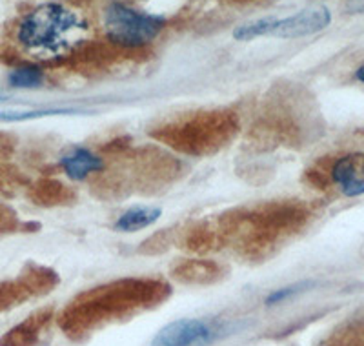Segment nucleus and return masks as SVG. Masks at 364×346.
Returning <instances> with one entry per match:
<instances>
[{
	"instance_id": "obj_3",
	"label": "nucleus",
	"mask_w": 364,
	"mask_h": 346,
	"mask_svg": "<svg viewBox=\"0 0 364 346\" xmlns=\"http://www.w3.org/2000/svg\"><path fill=\"white\" fill-rule=\"evenodd\" d=\"M211 341V330L199 319H181L162 328L151 346H206Z\"/></svg>"
},
{
	"instance_id": "obj_11",
	"label": "nucleus",
	"mask_w": 364,
	"mask_h": 346,
	"mask_svg": "<svg viewBox=\"0 0 364 346\" xmlns=\"http://www.w3.org/2000/svg\"><path fill=\"white\" fill-rule=\"evenodd\" d=\"M42 71L33 66L18 68L9 75V84L15 88H37L42 84Z\"/></svg>"
},
{
	"instance_id": "obj_10",
	"label": "nucleus",
	"mask_w": 364,
	"mask_h": 346,
	"mask_svg": "<svg viewBox=\"0 0 364 346\" xmlns=\"http://www.w3.org/2000/svg\"><path fill=\"white\" fill-rule=\"evenodd\" d=\"M279 21L277 19H261V21H255L252 24L240 26V28L235 29V33L233 37L239 38V41H250L253 37H259V35H266V33H273V29L277 28Z\"/></svg>"
},
{
	"instance_id": "obj_9",
	"label": "nucleus",
	"mask_w": 364,
	"mask_h": 346,
	"mask_svg": "<svg viewBox=\"0 0 364 346\" xmlns=\"http://www.w3.org/2000/svg\"><path fill=\"white\" fill-rule=\"evenodd\" d=\"M161 217V208L155 206H136L129 208L120 215L115 223V230L119 231H136L148 228Z\"/></svg>"
},
{
	"instance_id": "obj_12",
	"label": "nucleus",
	"mask_w": 364,
	"mask_h": 346,
	"mask_svg": "<svg viewBox=\"0 0 364 346\" xmlns=\"http://www.w3.org/2000/svg\"><path fill=\"white\" fill-rule=\"evenodd\" d=\"M304 286H308V283L306 285H297V286H290V288H282V290H279V292H273L272 295L268 297V305H277V303H281V301H284L286 297H290V295H294V293H297L299 290L301 288H304Z\"/></svg>"
},
{
	"instance_id": "obj_5",
	"label": "nucleus",
	"mask_w": 364,
	"mask_h": 346,
	"mask_svg": "<svg viewBox=\"0 0 364 346\" xmlns=\"http://www.w3.org/2000/svg\"><path fill=\"white\" fill-rule=\"evenodd\" d=\"M331 181L344 197L364 195V153H348L331 166Z\"/></svg>"
},
{
	"instance_id": "obj_8",
	"label": "nucleus",
	"mask_w": 364,
	"mask_h": 346,
	"mask_svg": "<svg viewBox=\"0 0 364 346\" xmlns=\"http://www.w3.org/2000/svg\"><path fill=\"white\" fill-rule=\"evenodd\" d=\"M60 166L64 168L66 175L73 181H82L90 173H95L104 168V162L100 157L95 153H91L86 148H73L63 155L60 159Z\"/></svg>"
},
{
	"instance_id": "obj_4",
	"label": "nucleus",
	"mask_w": 364,
	"mask_h": 346,
	"mask_svg": "<svg viewBox=\"0 0 364 346\" xmlns=\"http://www.w3.org/2000/svg\"><path fill=\"white\" fill-rule=\"evenodd\" d=\"M53 285L55 276L48 270H35L17 283H2L0 285V312L17 306L18 303L26 301L29 295L50 292Z\"/></svg>"
},
{
	"instance_id": "obj_13",
	"label": "nucleus",
	"mask_w": 364,
	"mask_h": 346,
	"mask_svg": "<svg viewBox=\"0 0 364 346\" xmlns=\"http://www.w3.org/2000/svg\"><path fill=\"white\" fill-rule=\"evenodd\" d=\"M355 77H357V80H359V83H363V84H364V64H363V66L359 68V70H357Z\"/></svg>"
},
{
	"instance_id": "obj_1",
	"label": "nucleus",
	"mask_w": 364,
	"mask_h": 346,
	"mask_svg": "<svg viewBox=\"0 0 364 346\" xmlns=\"http://www.w3.org/2000/svg\"><path fill=\"white\" fill-rule=\"evenodd\" d=\"M90 26L79 11L60 4L33 9L18 26V42L37 58L63 57L86 41Z\"/></svg>"
},
{
	"instance_id": "obj_6",
	"label": "nucleus",
	"mask_w": 364,
	"mask_h": 346,
	"mask_svg": "<svg viewBox=\"0 0 364 346\" xmlns=\"http://www.w3.org/2000/svg\"><path fill=\"white\" fill-rule=\"evenodd\" d=\"M331 21V15L326 8L306 9L284 21H279L277 28L273 29V35L282 38H297L306 35L317 33L326 28Z\"/></svg>"
},
{
	"instance_id": "obj_2",
	"label": "nucleus",
	"mask_w": 364,
	"mask_h": 346,
	"mask_svg": "<svg viewBox=\"0 0 364 346\" xmlns=\"http://www.w3.org/2000/svg\"><path fill=\"white\" fill-rule=\"evenodd\" d=\"M102 26L106 37L122 48H141L157 38L164 28V19L149 13L135 11L122 4L104 9Z\"/></svg>"
},
{
	"instance_id": "obj_7",
	"label": "nucleus",
	"mask_w": 364,
	"mask_h": 346,
	"mask_svg": "<svg viewBox=\"0 0 364 346\" xmlns=\"http://www.w3.org/2000/svg\"><path fill=\"white\" fill-rule=\"evenodd\" d=\"M50 318L51 310H41V312L29 315L24 323L9 330L8 334L0 339V346H33Z\"/></svg>"
}]
</instances>
